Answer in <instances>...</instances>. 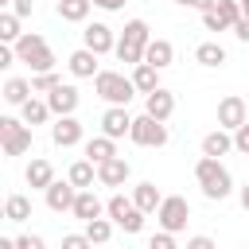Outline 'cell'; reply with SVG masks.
<instances>
[{"mask_svg":"<svg viewBox=\"0 0 249 249\" xmlns=\"http://www.w3.org/2000/svg\"><path fill=\"white\" fill-rule=\"evenodd\" d=\"M241 4V16H249V0H237Z\"/></svg>","mask_w":249,"mask_h":249,"instance_id":"obj_45","label":"cell"},{"mask_svg":"<svg viewBox=\"0 0 249 249\" xmlns=\"http://www.w3.org/2000/svg\"><path fill=\"white\" fill-rule=\"evenodd\" d=\"M86 156H89L93 163H105L109 156H117V140L101 132V136H93V140H86Z\"/></svg>","mask_w":249,"mask_h":249,"instance_id":"obj_26","label":"cell"},{"mask_svg":"<svg viewBox=\"0 0 249 249\" xmlns=\"http://www.w3.org/2000/svg\"><path fill=\"white\" fill-rule=\"evenodd\" d=\"M237 19H241V4L237 0H218L214 8L202 12V27L206 31H230Z\"/></svg>","mask_w":249,"mask_h":249,"instance_id":"obj_9","label":"cell"},{"mask_svg":"<svg viewBox=\"0 0 249 249\" xmlns=\"http://www.w3.org/2000/svg\"><path fill=\"white\" fill-rule=\"evenodd\" d=\"M27 93H35L31 82H23V78H8V82H4V101H8V105H23Z\"/></svg>","mask_w":249,"mask_h":249,"instance_id":"obj_32","label":"cell"},{"mask_svg":"<svg viewBox=\"0 0 249 249\" xmlns=\"http://www.w3.org/2000/svg\"><path fill=\"white\" fill-rule=\"evenodd\" d=\"M113 226H117L113 218H101V214H97V218H89V222H86V233H89V241H93V245H105V241L113 237Z\"/></svg>","mask_w":249,"mask_h":249,"instance_id":"obj_31","label":"cell"},{"mask_svg":"<svg viewBox=\"0 0 249 249\" xmlns=\"http://www.w3.org/2000/svg\"><path fill=\"white\" fill-rule=\"evenodd\" d=\"M148 245H152V249H175V233L160 226V233H152V241H148Z\"/></svg>","mask_w":249,"mask_h":249,"instance_id":"obj_35","label":"cell"},{"mask_svg":"<svg viewBox=\"0 0 249 249\" xmlns=\"http://www.w3.org/2000/svg\"><path fill=\"white\" fill-rule=\"evenodd\" d=\"M0 4H12V0H0Z\"/></svg>","mask_w":249,"mask_h":249,"instance_id":"obj_47","label":"cell"},{"mask_svg":"<svg viewBox=\"0 0 249 249\" xmlns=\"http://www.w3.org/2000/svg\"><path fill=\"white\" fill-rule=\"evenodd\" d=\"M74 218H82V222H89V218H97V214H105V202L93 195V187H82L78 191V198H74V210H70Z\"/></svg>","mask_w":249,"mask_h":249,"instance_id":"obj_18","label":"cell"},{"mask_svg":"<svg viewBox=\"0 0 249 249\" xmlns=\"http://www.w3.org/2000/svg\"><path fill=\"white\" fill-rule=\"evenodd\" d=\"M97 8H105V12H117V8H124V0H93Z\"/></svg>","mask_w":249,"mask_h":249,"instance_id":"obj_42","label":"cell"},{"mask_svg":"<svg viewBox=\"0 0 249 249\" xmlns=\"http://www.w3.org/2000/svg\"><path fill=\"white\" fill-rule=\"evenodd\" d=\"M128 171H132V167H128L124 156H109L105 163H97V183H101V187H121V183L128 179Z\"/></svg>","mask_w":249,"mask_h":249,"instance_id":"obj_14","label":"cell"},{"mask_svg":"<svg viewBox=\"0 0 249 249\" xmlns=\"http://www.w3.org/2000/svg\"><path fill=\"white\" fill-rule=\"evenodd\" d=\"M148 43H152L148 23H144V19H128V23H124V31H121V39H117V51H113V54H117L121 62L136 66V62H144Z\"/></svg>","mask_w":249,"mask_h":249,"instance_id":"obj_2","label":"cell"},{"mask_svg":"<svg viewBox=\"0 0 249 249\" xmlns=\"http://www.w3.org/2000/svg\"><path fill=\"white\" fill-rule=\"evenodd\" d=\"M23 179H27L31 191H47V187L54 183V167H51V160H31L27 171H23Z\"/></svg>","mask_w":249,"mask_h":249,"instance_id":"obj_20","label":"cell"},{"mask_svg":"<svg viewBox=\"0 0 249 249\" xmlns=\"http://www.w3.org/2000/svg\"><path fill=\"white\" fill-rule=\"evenodd\" d=\"M89 8H93V0H58V19L82 23V19L89 16Z\"/></svg>","mask_w":249,"mask_h":249,"instance_id":"obj_29","label":"cell"},{"mask_svg":"<svg viewBox=\"0 0 249 249\" xmlns=\"http://www.w3.org/2000/svg\"><path fill=\"white\" fill-rule=\"evenodd\" d=\"M43 195H47V206H51L54 214H62V210H74V198H78V187H74L70 179H66V183H58V179H54V183H51V187H47Z\"/></svg>","mask_w":249,"mask_h":249,"instance_id":"obj_15","label":"cell"},{"mask_svg":"<svg viewBox=\"0 0 249 249\" xmlns=\"http://www.w3.org/2000/svg\"><path fill=\"white\" fill-rule=\"evenodd\" d=\"M51 140H54L58 148H74V144H82V121H78L74 113L58 117V121L51 124Z\"/></svg>","mask_w":249,"mask_h":249,"instance_id":"obj_11","label":"cell"},{"mask_svg":"<svg viewBox=\"0 0 249 249\" xmlns=\"http://www.w3.org/2000/svg\"><path fill=\"white\" fill-rule=\"evenodd\" d=\"M82 43H86L89 51H97V54H109V51H117V39H113V27H109V23H86V31H82Z\"/></svg>","mask_w":249,"mask_h":249,"instance_id":"obj_12","label":"cell"},{"mask_svg":"<svg viewBox=\"0 0 249 249\" xmlns=\"http://www.w3.org/2000/svg\"><path fill=\"white\" fill-rule=\"evenodd\" d=\"M66 179H70V183H74L78 191H82V187H93V179H97V163H93V160L86 156V160L70 163V175H66Z\"/></svg>","mask_w":249,"mask_h":249,"instance_id":"obj_27","label":"cell"},{"mask_svg":"<svg viewBox=\"0 0 249 249\" xmlns=\"http://www.w3.org/2000/svg\"><path fill=\"white\" fill-rule=\"evenodd\" d=\"M132 82H136L140 93H152V89L160 86V66H152V62H136V66H132Z\"/></svg>","mask_w":249,"mask_h":249,"instance_id":"obj_25","label":"cell"},{"mask_svg":"<svg viewBox=\"0 0 249 249\" xmlns=\"http://www.w3.org/2000/svg\"><path fill=\"white\" fill-rule=\"evenodd\" d=\"M237 198H241V206H245V210H249V183H245V187H241V191H237Z\"/></svg>","mask_w":249,"mask_h":249,"instance_id":"obj_43","label":"cell"},{"mask_svg":"<svg viewBox=\"0 0 249 249\" xmlns=\"http://www.w3.org/2000/svg\"><path fill=\"white\" fill-rule=\"evenodd\" d=\"M47 101H51V109H54V117H66V113H74L78 109V89L74 86H54L51 93H47Z\"/></svg>","mask_w":249,"mask_h":249,"instance_id":"obj_19","label":"cell"},{"mask_svg":"<svg viewBox=\"0 0 249 249\" xmlns=\"http://www.w3.org/2000/svg\"><path fill=\"white\" fill-rule=\"evenodd\" d=\"M54 86H58V74H54V70H43V74H31V89H35V93H51Z\"/></svg>","mask_w":249,"mask_h":249,"instance_id":"obj_34","label":"cell"},{"mask_svg":"<svg viewBox=\"0 0 249 249\" xmlns=\"http://www.w3.org/2000/svg\"><path fill=\"white\" fill-rule=\"evenodd\" d=\"M214 4H218V0H195V8H198V12H206V8H214Z\"/></svg>","mask_w":249,"mask_h":249,"instance_id":"obj_44","label":"cell"},{"mask_svg":"<svg viewBox=\"0 0 249 249\" xmlns=\"http://www.w3.org/2000/svg\"><path fill=\"white\" fill-rule=\"evenodd\" d=\"M4 218L8 222H27L31 218V198L27 195H8L4 198Z\"/></svg>","mask_w":249,"mask_h":249,"instance_id":"obj_28","label":"cell"},{"mask_svg":"<svg viewBox=\"0 0 249 249\" xmlns=\"http://www.w3.org/2000/svg\"><path fill=\"white\" fill-rule=\"evenodd\" d=\"M195 179H198V187H202V195H206L210 202H222V198H230V191H233V179H230V171H226V163H222L218 156H202V160L195 163Z\"/></svg>","mask_w":249,"mask_h":249,"instance_id":"obj_1","label":"cell"},{"mask_svg":"<svg viewBox=\"0 0 249 249\" xmlns=\"http://www.w3.org/2000/svg\"><path fill=\"white\" fill-rule=\"evenodd\" d=\"M0 144H4V156L12 160V156H23L27 148H31V124L19 117H0Z\"/></svg>","mask_w":249,"mask_h":249,"instance_id":"obj_6","label":"cell"},{"mask_svg":"<svg viewBox=\"0 0 249 249\" xmlns=\"http://www.w3.org/2000/svg\"><path fill=\"white\" fill-rule=\"evenodd\" d=\"M156 218H160V226H163V230L179 233V230H187V222H191V202H187L183 195H167V198L160 202Z\"/></svg>","mask_w":249,"mask_h":249,"instance_id":"obj_8","label":"cell"},{"mask_svg":"<svg viewBox=\"0 0 249 249\" xmlns=\"http://www.w3.org/2000/svg\"><path fill=\"white\" fill-rule=\"evenodd\" d=\"M16 54H19V62H23V66H31V74L54 70V51H51V47H47V39H43V35H35V31H23V35L16 39Z\"/></svg>","mask_w":249,"mask_h":249,"instance_id":"obj_3","label":"cell"},{"mask_svg":"<svg viewBox=\"0 0 249 249\" xmlns=\"http://www.w3.org/2000/svg\"><path fill=\"white\" fill-rule=\"evenodd\" d=\"M23 31H19V16L16 12H4L0 16V43H16Z\"/></svg>","mask_w":249,"mask_h":249,"instance_id":"obj_33","label":"cell"},{"mask_svg":"<svg viewBox=\"0 0 249 249\" xmlns=\"http://www.w3.org/2000/svg\"><path fill=\"white\" fill-rule=\"evenodd\" d=\"M230 148H233V136H230V128H222V124L202 136V156H218V160H222Z\"/></svg>","mask_w":249,"mask_h":249,"instance_id":"obj_21","label":"cell"},{"mask_svg":"<svg viewBox=\"0 0 249 249\" xmlns=\"http://www.w3.org/2000/svg\"><path fill=\"white\" fill-rule=\"evenodd\" d=\"M128 128H132V117H128L124 105H109V109L101 113V132H105V136L121 140V136H128Z\"/></svg>","mask_w":249,"mask_h":249,"instance_id":"obj_13","label":"cell"},{"mask_svg":"<svg viewBox=\"0 0 249 249\" xmlns=\"http://www.w3.org/2000/svg\"><path fill=\"white\" fill-rule=\"evenodd\" d=\"M132 202H136L144 214H152V210H160L163 195H160V187H156V183H136V187H132Z\"/></svg>","mask_w":249,"mask_h":249,"instance_id":"obj_23","label":"cell"},{"mask_svg":"<svg viewBox=\"0 0 249 249\" xmlns=\"http://www.w3.org/2000/svg\"><path fill=\"white\" fill-rule=\"evenodd\" d=\"M128 140H132V144H140V148H163V144H167V124H163L160 117H152V113L132 117Z\"/></svg>","mask_w":249,"mask_h":249,"instance_id":"obj_5","label":"cell"},{"mask_svg":"<svg viewBox=\"0 0 249 249\" xmlns=\"http://www.w3.org/2000/svg\"><path fill=\"white\" fill-rule=\"evenodd\" d=\"M175 4H183V8H195V0H175Z\"/></svg>","mask_w":249,"mask_h":249,"instance_id":"obj_46","label":"cell"},{"mask_svg":"<svg viewBox=\"0 0 249 249\" xmlns=\"http://www.w3.org/2000/svg\"><path fill=\"white\" fill-rule=\"evenodd\" d=\"M105 214H109L124 233H140V230H144V210H140L132 198H124V195H113V198L105 202Z\"/></svg>","mask_w":249,"mask_h":249,"instance_id":"obj_7","label":"cell"},{"mask_svg":"<svg viewBox=\"0 0 249 249\" xmlns=\"http://www.w3.org/2000/svg\"><path fill=\"white\" fill-rule=\"evenodd\" d=\"M16 249H43V237H35V233H19V237H16Z\"/></svg>","mask_w":249,"mask_h":249,"instance_id":"obj_38","label":"cell"},{"mask_svg":"<svg viewBox=\"0 0 249 249\" xmlns=\"http://www.w3.org/2000/svg\"><path fill=\"white\" fill-rule=\"evenodd\" d=\"M97 58H101V54H97V51H89V47L82 43V47L66 58V66H70V74H74V78H97Z\"/></svg>","mask_w":249,"mask_h":249,"instance_id":"obj_16","label":"cell"},{"mask_svg":"<svg viewBox=\"0 0 249 249\" xmlns=\"http://www.w3.org/2000/svg\"><path fill=\"white\" fill-rule=\"evenodd\" d=\"M93 89H97V97H105L109 105H128V101H132V93H140V89H136V82H132V78H124L121 70H97Z\"/></svg>","mask_w":249,"mask_h":249,"instance_id":"obj_4","label":"cell"},{"mask_svg":"<svg viewBox=\"0 0 249 249\" xmlns=\"http://www.w3.org/2000/svg\"><path fill=\"white\" fill-rule=\"evenodd\" d=\"M233 148H237V152H245V156H249V121H245V124H241V128H233Z\"/></svg>","mask_w":249,"mask_h":249,"instance_id":"obj_37","label":"cell"},{"mask_svg":"<svg viewBox=\"0 0 249 249\" xmlns=\"http://www.w3.org/2000/svg\"><path fill=\"white\" fill-rule=\"evenodd\" d=\"M233 35H237L241 43H249V16H241V19L233 23Z\"/></svg>","mask_w":249,"mask_h":249,"instance_id":"obj_39","label":"cell"},{"mask_svg":"<svg viewBox=\"0 0 249 249\" xmlns=\"http://www.w3.org/2000/svg\"><path fill=\"white\" fill-rule=\"evenodd\" d=\"M245 121H249V101H241L237 93H230V97L218 101V124L222 128H241Z\"/></svg>","mask_w":249,"mask_h":249,"instance_id":"obj_10","label":"cell"},{"mask_svg":"<svg viewBox=\"0 0 249 249\" xmlns=\"http://www.w3.org/2000/svg\"><path fill=\"white\" fill-rule=\"evenodd\" d=\"M195 62H202V66H222V62H226V47H222V43H198V47H195Z\"/></svg>","mask_w":249,"mask_h":249,"instance_id":"obj_30","label":"cell"},{"mask_svg":"<svg viewBox=\"0 0 249 249\" xmlns=\"http://www.w3.org/2000/svg\"><path fill=\"white\" fill-rule=\"evenodd\" d=\"M12 12H16L19 19H27V16H31V0H12Z\"/></svg>","mask_w":249,"mask_h":249,"instance_id":"obj_40","label":"cell"},{"mask_svg":"<svg viewBox=\"0 0 249 249\" xmlns=\"http://www.w3.org/2000/svg\"><path fill=\"white\" fill-rule=\"evenodd\" d=\"M210 245H214V241L202 237V233H198V237H187V249H210Z\"/></svg>","mask_w":249,"mask_h":249,"instance_id":"obj_41","label":"cell"},{"mask_svg":"<svg viewBox=\"0 0 249 249\" xmlns=\"http://www.w3.org/2000/svg\"><path fill=\"white\" fill-rule=\"evenodd\" d=\"M144 62H152V66H171L175 62V47H171V39H152L148 43V51H144Z\"/></svg>","mask_w":249,"mask_h":249,"instance_id":"obj_22","label":"cell"},{"mask_svg":"<svg viewBox=\"0 0 249 249\" xmlns=\"http://www.w3.org/2000/svg\"><path fill=\"white\" fill-rule=\"evenodd\" d=\"M54 109H51V101H39V97H27L23 105H19V117L35 128V124H47V117H51Z\"/></svg>","mask_w":249,"mask_h":249,"instance_id":"obj_24","label":"cell"},{"mask_svg":"<svg viewBox=\"0 0 249 249\" xmlns=\"http://www.w3.org/2000/svg\"><path fill=\"white\" fill-rule=\"evenodd\" d=\"M144 113H152V117L167 121V117L175 113V93H171V89H163V86H156L152 93H144Z\"/></svg>","mask_w":249,"mask_h":249,"instance_id":"obj_17","label":"cell"},{"mask_svg":"<svg viewBox=\"0 0 249 249\" xmlns=\"http://www.w3.org/2000/svg\"><path fill=\"white\" fill-rule=\"evenodd\" d=\"M86 245H93L89 233H66L62 237V249H86Z\"/></svg>","mask_w":249,"mask_h":249,"instance_id":"obj_36","label":"cell"}]
</instances>
